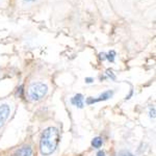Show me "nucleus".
Instances as JSON below:
<instances>
[{
    "instance_id": "39448f33",
    "label": "nucleus",
    "mask_w": 156,
    "mask_h": 156,
    "mask_svg": "<svg viewBox=\"0 0 156 156\" xmlns=\"http://www.w3.org/2000/svg\"><path fill=\"white\" fill-rule=\"evenodd\" d=\"M71 103L75 106H77L78 108H82L83 107V96L81 94H77L71 99Z\"/></svg>"
},
{
    "instance_id": "7ed1b4c3",
    "label": "nucleus",
    "mask_w": 156,
    "mask_h": 156,
    "mask_svg": "<svg viewBox=\"0 0 156 156\" xmlns=\"http://www.w3.org/2000/svg\"><path fill=\"white\" fill-rule=\"evenodd\" d=\"M11 114V108L7 104L0 105V128L4 125L5 121L9 119V115Z\"/></svg>"
},
{
    "instance_id": "0eeeda50",
    "label": "nucleus",
    "mask_w": 156,
    "mask_h": 156,
    "mask_svg": "<svg viewBox=\"0 0 156 156\" xmlns=\"http://www.w3.org/2000/svg\"><path fill=\"white\" fill-rule=\"evenodd\" d=\"M115 51H110L109 53H107V54H105V53L100 54V58H101L102 60L108 59L109 62H115Z\"/></svg>"
},
{
    "instance_id": "f257e3e1",
    "label": "nucleus",
    "mask_w": 156,
    "mask_h": 156,
    "mask_svg": "<svg viewBox=\"0 0 156 156\" xmlns=\"http://www.w3.org/2000/svg\"><path fill=\"white\" fill-rule=\"evenodd\" d=\"M59 144V131L56 127H48L43 131L40 140V151L43 155L48 156L56 150Z\"/></svg>"
},
{
    "instance_id": "ddd939ff",
    "label": "nucleus",
    "mask_w": 156,
    "mask_h": 156,
    "mask_svg": "<svg viewBox=\"0 0 156 156\" xmlns=\"http://www.w3.org/2000/svg\"><path fill=\"white\" fill-rule=\"evenodd\" d=\"M24 1H34V0H24Z\"/></svg>"
},
{
    "instance_id": "f03ea898",
    "label": "nucleus",
    "mask_w": 156,
    "mask_h": 156,
    "mask_svg": "<svg viewBox=\"0 0 156 156\" xmlns=\"http://www.w3.org/2000/svg\"><path fill=\"white\" fill-rule=\"evenodd\" d=\"M48 87L43 82H34L28 89V96L32 101H39L46 96Z\"/></svg>"
},
{
    "instance_id": "f8f14e48",
    "label": "nucleus",
    "mask_w": 156,
    "mask_h": 156,
    "mask_svg": "<svg viewBox=\"0 0 156 156\" xmlns=\"http://www.w3.org/2000/svg\"><path fill=\"white\" fill-rule=\"evenodd\" d=\"M97 156H105L104 151H99V152L97 153Z\"/></svg>"
},
{
    "instance_id": "1a4fd4ad",
    "label": "nucleus",
    "mask_w": 156,
    "mask_h": 156,
    "mask_svg": "<svg viewBox=\"0 0 156 156\" xmlns=\"http://www.w3.org/2000/svg\"><path fill=\"white\" fill-rule=\"evenodd\" d=\"M149 115H150V118H152V119H155V108L154 107L150 108Z\"/></svg>"
},
{
    "instance_id": "9d476101",
    "label": "nucleus",
    "mask_w": 156,
    "mask_h": 156,
    "mask_svg": "<svg viewBox=\"0 0 156 156\" xmlns=\"http://www.w3.org/2000/svg\"><path fill=\"white\" fill-rule=\"evenodd\" d=\"M119 156H134V155L131 154L130 152H127V151H123V152L120 153Z\"/></svg>"
},
{
    "instance_id": "9b49d317",
    "label": "nucleus",
    "mask_w": 156,
    "mask_h": 156,
    "mask_svg": "<svg viewBox=\"0 0 156 156\" xmlns=\"http://www.w3.org/2000/svg\"><path fill=\"white\" fill-rule=\"evenodd\" d=\"M93 81H94V79H93L92 77H87V78H85V82H87V83H92Z\"/></svg>"
},
{
    "instance_id": "423d86ee",
    "label": "nucleus",
    "mask_w": 156,
    "mask_h": 156,
    "mask_svg": "<svg viewBox=\"0 0 156 156\" xmlns=\"http://www.w3.org/2000/svg\"><path fill=\"white\" fill-rule=\"evenodd\" d=\"M112 95H114V92H112V90H106V92H104L103 94L100 95L97 99H94V98H93V103L100 102V101H106V100H108L109 98L112 97Z\"/></svg>"
},
{
    "instance_id": "20e7f679",
    "label": "nucleus",
    "mask_w": 156,
    "mask_h": 156,
    "mask_svg": "<svg viewBox=\"0 0 156 156\" xmlns=\"http://www.w3.org/2000/svg\"><path fill=\"white\" fill-rule=\"evenodd\" d=\"M34 155V151H32L31 146L29 145H23L22 147L18 148L14 152L12 156H32Z\"/></svg>"
},
{
    "instance_id": "6e6552de",
    "label": "nucleus",
    "mask_w": 156,
    "mask_h": 156,
    "mask_svg": "<svg viewBox=\"0 0 156 156\" xmlns=\"http://www.w3.org/2000/svg\"><path fill=\"white\" fill-rule=\"evenodd\" d=\"M102 144H103L102 137L97 136V137H94V138H93V140H92V146L95 148V149H99V148L102 146Z\"/></svg>"
}]
</instances>
